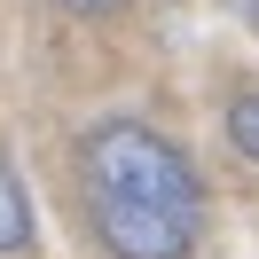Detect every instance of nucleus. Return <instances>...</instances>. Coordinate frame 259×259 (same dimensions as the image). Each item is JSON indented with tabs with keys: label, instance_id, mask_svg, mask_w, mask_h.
I'll use <instances>...</instances> for the list:
<instances>
[{
	"label": "nucleus",
	"instance_id": "1",
	"mask_svg": "<svg viewBox=\"0 0 259 259\" xmlns=\"http://www.w3.org/2000/svg\"><path fill=\"white\" fill-rule=\"evenodd\" d=\"M79 189H87L95 236L118 259H189L196 228H204V189H196L189 157L134 118H110L87 134Z\"/></svg>",
	"mask_w": 259,
	"mask_h": 259
},
{
	"label": "nucleus",
	"instance_id": "2",
	"mask_svg": "<svg viewBox=\"0 0 259 259\" xmlns=\"http://www.w3.org/2000/svg\"><path fill=\"white\" fill-rule=\"evenodd\" d=\"M24 243H32V204H24L16 173L0 165V251H24Z\"/></svg>",
	"mask_w": 259,
	"mask_h": 259
},
{
	"label": "nucleus",
	"instance_id": "3",
	"mask_svg": "<svg viewBox=\"0 0 259 259\" xmlns=\"http://www.w3.org/2000/svg\"><path fill=\"white\" fill-rule=\"evenodd\" d=\"M228 142H236L243 157H259V95H243L236 110H228Z\"/></svg>",
	"mask_w": 259,
	"mask_h": 259
},
{
	"label": "nucleus",
	"instance_id": "4",
	"mask_svg": "<svg viewBox=\"0 0 259 259\" xmlns=\"http://www.w3.org/2000/svg\"><path fill=\"white\" fill-rule=\"evenodd\" d=\"M63 8H79V16H95V8H110V0H63Z\"/></svg>",
	"mask_w": 259,
	"mask_h": 259
}]
</instances>
